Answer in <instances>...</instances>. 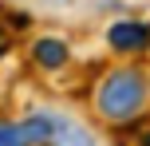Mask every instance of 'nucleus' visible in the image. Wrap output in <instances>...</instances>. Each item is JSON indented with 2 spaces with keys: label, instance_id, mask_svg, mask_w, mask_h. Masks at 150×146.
<instances>
[{
  "label": "nucleus",
  "instance_id": "f257e3e1",
  "mask_svg": "<svg viewBox=\"0 0 150 146\" xmlns=\"http://www.w3.org/2000/svg\"><path fill=\"white\" fill-rule=\"evenodd\" d=\"M146 75L138 67H115L111 75L99 83V95H95V107L103 118H111V123H130V118L138 115V111L146 107Z\"/></svg>",
  "mask_w": 150,
  "mask_h": 146
},
{
  "label": "nucleus",
  "instance_id": "f03ea898",
  "mask_svg": "<svg viewBox=\"0 0 150 146\" xmlns=\"http://www.w3.org/2000/svg\"><path fill=\"white\" fill-rule=\"evenodd\" d=\"M52 115H32L24 123H0V146H47Z\"/></svg>",
  "mask_w": 150,
  "mask_h": 146
},
{
  "label": "nucleus",
  "instance_id": "7ed1b4c3",
  "mask_svg": "<svg viewBox=\"0 0 150 146\" xmlns=\"http://www.w3.org/2000/svg\"><path fill=\"white\" fill-rule=\"evenodd\" d=\"M107 44L119 55H138L150 47V24L146 20H115L107 28Z\"/></svg>",
  "mask_w": 150,
  "mask_h": 146
},
{
  "label": "nucleus",
  "instance_id": "20e7f679",
  "mask_svg": "<svg viewBox=\"0 0 150 146\" xmlns=\"http://www.w3.org/2000/svg\"><path fill=\"white\" fill-rule=\"evenodd\" d=\"M52 146H95L87 126H79L75 118L52 115Z\"/></svg>",
  "mask_w": 150,
  "mask_h": 146
},
{
  "label": "nucleus",
  "instance_id": "39448f33",
  "mask_svg": "<svg viewBox=\"0 0 150 146\" xmlns=\"http://www.w3.org/2000/svg\"><path fill=\"white\" fill-rule=\"evenodd\" d=\"M32 59H36L40 67L55 71V67H63V63H67V44H63V39H55V36H44V39H36V44H32Z\"/></svg>",
  "mask_w": 150,
  "mask_h": 146
},
{
  "label": "nucleus",
  "instance_id": "423d86ee",
  "mask_svg": "<svg viewBox=\"0 0 150 146\" xmlns=\"http://www.w3.org/2000/svg\"><path fill=\"white\" fill-rule=\"evenodd\" d=\"M142 146H150V134H146V138H142Z\"/></svg>",
  "mask_w": 150,
  "mask_h": 146
}]
</instances>
